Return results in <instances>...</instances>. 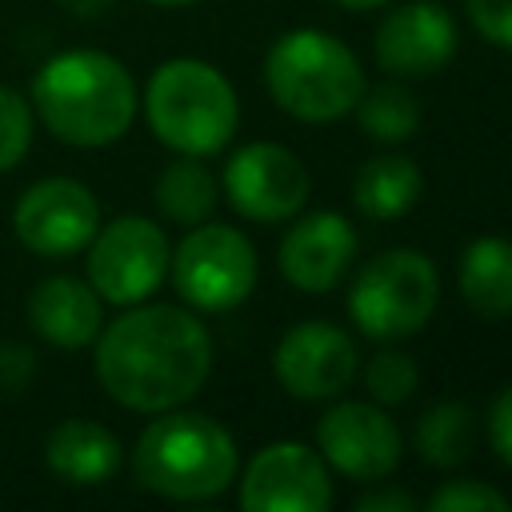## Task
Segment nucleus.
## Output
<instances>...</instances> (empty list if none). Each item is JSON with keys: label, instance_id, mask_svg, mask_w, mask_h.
<instances>
[{"label": "nucleus", "instance_id": "1", "mask_svg": "<svg viewBox=\"0 0 512 512\" xmlns=\"http://www.w3.org/2000/svg\"><path fill=\"white\" fill-rule=\"evenodd\" d=\"M92 344L100 388L132 412L180 408L212 372L208 328L176 304H128Z\"/></svg>", "mask_w": 512, "mask_h": 512}, {"label": "nucleus", "instance_id": "2", "mask_svg": "<svg viewBox=\"0 0 512 512\" xmlns=\"http://www.w3.org/2000/svg\"><path fill=\"white\" fill-rule=\"evenodd\" d=\"M132 72L100 48H68L40 64L32 80L36 120L64 144L104 148L120 140L136 120Z\"/></svg>", "mask_w": 512, "mask_h": 512}, {"label": "nucleus", "instance_id": "3", "mask_svg": "<svg viewBox=\"0 0 512 512\" xmlns=\"http://www.w3.org/2000/svg\"><path fill=\"white\" fill-rule=\"evenodd\" d=\"M236 440L232 432L204 416L168 408L160 412L132 448V472L140 488L168 500H212L236 480Z\"/></svg>", "mask_w": 512, "mask_h": 512}, {"label": "nucleus", "instance_id": "4", "mask_svg": "<svg viewBox=\"0 0 512 512\" xmlns=\"http://www.w3.org/2000/svg\"><path fill=\"white\" fill-rule=\"evenodd\" d=\"M144 116L160 144L180 156L220 152L240 120L236 88L220 68L196 56L164 60L144 88Z\"/></svg>", "mask_w": 512, "mask_h": 512}, {"label": "nucleus", "instance_id": "5", "mask_svg": "<svg viewBox=\"0 0 512 512\" xmlns=\"http://www.w3.org/2000/svg\"><path fill=\"white\" fill-rule=\"evenodd\" d=\"M264 84L276 108L288 116L304 124H328L356 108L364 92V68L344 40L320 28H292L264 56Z\"/></svg>", "mask_w": 512, "mask_h": 512}, {"label": "nucleus", "instance_id": "6", "mask_svg": "<svg viewBox=\"0 0 512 512\" xmlns=\"http://www.w3.org/2000/svg\"><path fill=\"white\" fill-rule=\"evenodd\" d=\"M436 300V264L416 248H388L356 272L348 288V316L372 340H404L432 320Z\"/></svg>", "mask_w": 512, "mask_h": 512}, {"label": "nucleus", "instance_id": "7", "mask_svg": "<svg viewBox=\"0 0 512 512\" xmlns=\"http://www.w3.org/2000/svg\"><path fill=\"white\" fill-rule=\"evenodd\" d=\"M168 268L180 300H188L200 312H228L244 304L260 276L252 240L240 228L208 220L192 224V232L176 244Z\"/></svg>", "mask_w": 512, "mask_h": 512}, {"label": "nucleus", "instance_id": "8", "mask_svg": "<svg viewBox=\"0 0 512 512\" xmlns=\"http://www.w3.org/2000/svg\"><path fill=\"white\" fill-rule=\"evenodd\" d=\"M168 236L148 216H116L88 240V284L108 304H140L168 276Z\"/></svg>", "mask_w": 512, "mask_h": 512}, {"label": "nucleus", "instance_id": "9", "mask_svg": "<svg viewBox=\"0 0 512 512\" xmlns=\"http://www.w3.org/2000/svg\"><path fill=\"white\" fill-rule=\"evenodd\" d=\"M96 228H100V204L92 188L72 176L36 180L32 188L20 192L12 208L16 240L44 260H64L84 252Z\"/></svg>", "mask_w": 512, "mask_h": 512}, {"label": "nucleus", "instance_id": "10", "mask_svg": "<svg viewBox=\"0 0 512 512\" xmlns=\"http://www.w3.org/2000/svg\"><path fill=\"white\" fill-rule=\"evenodd\" d=\"M308 188H312V180H308V168L300 164V156L272 140L244 144L224 164L228 204L256 224L292 220L304 208Z\"/></svg>", "mask_w": 512, "mask_h": 512}, {"label": "nucleus", "instance_id": "11", "mask_svg": "<svg viewBox=\"0 0 512 512\" xmlns=\"http://www.w3.org/2000/svg\"><path fill=\"white\" fill-rule=\"evenodd\" d=\"M328 504V464L300 440H276L260 448L240 476V508L248 512H324Z\"/></svg>", "mask_w": 512, "mask_h": 512}, {"label": "nucleus", "instance_id": "12", "mask_svg": "<svg viewBox=\"0 0 512 512\" xmlns=\"http://www.w3.org/2000/svg\"><path fill=\"white\" fill-rule=\"evenodd\" d=\"M316 448H320L324 464H332L340 476L376 484V480L396 472L404 440H400L396 420L376 400L372 404L344 400L320 416Z\"/></svg>", "mask_w": 512, "mask_h": 512}, {"label": "nucleus", "instance_id": "13", "mask_svg": "<svg viewBox=\"0 0 512 512\" xmlns=\"http://www.w3.org/2000/svg\"><path fill=\"white\" fill-rule=\"evenodd\" d=\"M360 356L344 328L328 320H304L288 328L272 352L280 388L296 400H332L356 380Z\"/></svg>", "mask_w": 512, "mask_h": 512}, {"label": "nucleus", "instance_id": "14", "mask_svg": "<svg viewBox=\"0 0 512 512\" xmlns=\"http://www.w3.org/2000/svg\"><path fill=\"white\" fill-rule=\"evenodd\" d=\"M456 44H460L456 20L440 4L412 0L384 16L372 52L376 64L392 76H432L456 56Z\"/></svg>", "mask_w": 512, "mask_h": 512}, {"label": "nucleus", "instance_id": "15", "mask_svg": "<svg viewBox=\"0 0 512 512\" xmlns=\"http://www.w3.org/2000/svg\"><path fill=\"white\" fill-rule=\"evenodd\" d=\"M356 256V228L340 212H308L280 240V276L300 292L336 288Z\"/></svg>", "mask_w": 512, "mask_h": 512}, {"label": "nucleus", "instance_id": "16", "mask_svg": "<svg viewBox=\"0 0 512 512\" xmlns=\"http://www.w3.org/2000/svg\"><path fill=\"white\" fill-rule=\"evenodd\" d=\"M28 324L56 348H88L104 328V300L80 276H48L28 296Z\"/></svg>", "mask_w": 512, "mask_h": 512}, {"label": "nucleus", "instance_id": "17", "mask_svg": "<svg viewBox=\"0 0 512 512\" xmlns=\"http://www.w3.org/2000/svg\"><path fill=\"white\" fill-rule=\"evenodd\" d=\"M44 464L64 480V484H104L116 476V468L124 464V448L116 440L112 428L96 424V420H60L48 440H44Z\"/></svg>", "mask_w": 512, "mask_h": 512}, {"label": "nucleus", "instance_id": "18", "mask_svg": "<svg viewBox=\"0 0 512 512\" xmlns=\"http://www.w3.org/2000/svg\"><path fill=\"white\" fill-rule=\"evenodd\" d=\"M456 288L476 316L484 320L512 316V240L508 236L468 240L456 264Z\"/></svg>", "mask_w": 512, "mask_h": 512}, {"label": "nucleus", "instance_id": "19", "mask_svg": "<svg viewBox=\"0 0 512 512\" xmlns=\"http://www.w3.org/2000/svg\"><path fill=\"white\" fill-rule=\"evenodd\" d=\"M424 192V176L412 156H372L352 176V204L368 220H400Z\"/></svg>", "mask_w": 512, "mask_h": 512}, {"label": "nucleus", "instance_id": "20", "mask_svg": "<svg viewBox=\"0 0 512 512\" xmlns=\"http://www.w3.org/2000/svg\"><path fill=\"white\" fill-rule=\"evenodd\" d=\"M216 200H220L216 176L208 172V164L200 156H180L156 176V208L172 224H188L192 228V224L208 220Z\"/></svg>", "mask_w": 512, "mask_h": 512}, {"label": "nucleus", "instance_id": "21", "mask_svg": "<svg viewBox=\"0 0 512 512\" xmlns=\"http://www.w3.org/2000/svg\"><path fill=\"white\" fill-rule=\"evenodd\" d=\"M412 440H416V452L432 468H452V464L468 460V452L476 444V412L460 400H440L416 420Z\"/></svg>", "mask_w": 512, "mask_h": 512}, {"label": "nucleus", "instance_id": "22", "mask_svg": "<svg viewBox=\"0 0 512 512\" xmlns=\"http://www.w3.org/2000/svg\"><path fill=\"white\" fill-rule=\"evenodd\" d=\"M356 120H360L364 136H372L380 144H400V140L416 136V128H420V100L404 84H392V80H384L376 88L364 84V92L356 100Z\"/></svg>", "mask_w": 512, "mask_h": 512}, {"label": "nucleus", "instance_id": "23", "mask_svg": "<svg viewBox=\"0 0 512 512\" xmlns=\"http://www.w3.org/2000/svg\"><path fill=\"white\" fill-rule=\"evenodd\" d=\"M416 384H420V368L408 352H376L364 368V388L380 408H396L412 400Z\"/></svg>", "mask_w": 512, "mask_h": 512}, {"label": "nucleus", "instance_id": "24", "mask_svg": "<svg viewBox=\"0 0 512 512\" xmlns=\"http://www.w3.org/2000/svg\"><path fill=\"white\" fill-rule=\"evenodd\" d=\"M32 128H36L32 100H24L16 88L0 84V172H12L28 156Z\"/></svg>", "mask_w": 512, "mask_h": 512}, {"label": "nucleus", "instance_id": "25", "mask_svg": "<svg viewBox=\"0 0 512 512\" xmlns=\"http://www.w3.org/2000/svg\"><path fill=\"white\" fill-rule=\"evenodd\" d=\"M428 508L432 512H480V508L504 512L508 496L492 484H480V480H448L428 496Z\"/></svg>", "mask_w": 512, "mask_h": 512}, {"label": "nucleus", "instance_id": "26", "mask_svg": "<svg viewBox=\"0 0 512 512\" xmlns=\"http://www.w3.org/2000/svg\"><path fill=\"white\" fill-rule=\"evenodd\" d=\"M468 20L484 40L512 48V0H468Z\"/></svg>", "mask_w": 512, "mask_h": 512}, {"label": "nucleus", "instance_id": "27", "mask_svg": "<svg viewBox=\"0 0 512 512\" xmlns=\"http://www.w3.org/2000/svg\"><path fill=\"white\" fill-rule=\"evenodd\" d=\"M488 444L500 456V464L512 468V384L500 388L488 408Z\"/></svg>", "mask_w": 512, "mask_h": 512}, {"label": "nucleus", "instance_id": "28", "mask_svg": "<svg viewBox=\"0 0 512 512\" xmlns=\"http://www.w3.org/2000/svg\"><path fill=\"white\" fill-rule=\"evenodd\" d=\"M32 376V348L24 344H0V384L20 388Z\"/></svg>", "mask_w": 512, "mask_h": 512}, {"label": "nucleus", "instance_id": "29", "mask_svg": "<svg viewBox=\"0 0 512 512\" xmlns=\"http://www.w3.org/2000/svg\"><path fill=\"white\" fill-rule=\"evenodd\" d=\"M360 512H412L416 508V496L400 492V488H376V492H364L356 500Z\"/></svg>", "mask_w": 512, "mask_h": 512}, {"label": "nucleus", "instance_id": "30", "mask_svg": "<svg viewBox=\"0 0 512 512\" xmlns=\"http://www.w3.org/2000/svg\"><path fill=\"white\" fill-rule=\"evenodd\" d=\"M60 4H64L72 16H100L112 0H60Z\"/></svg>", "mask_w": 512, "mask_h": 512}, {"label": "nucleus", "instance_id": "31", "mask_svg": "<svg viewBox=\"0 0 512 512\" xmlns=\"http://www.w3.org/2000/svg\"><path fill=\"white\" fill-rule=\"evenodd\" d=\"M340 8H356V12H364V8H380L384 0H336Z\"/></svg>", "mask_w": 512, "mask_h": 512}, {"label": "nucleus", "instance_id": "32", "mask_svg": "<svg viewBox=\"0 0 512 512\" xmlns=\"http://www.w3.org/2000/svg\"><path fill=\"white\" fill-rule=\"evenodd\" d=\"M148 4H156V8H184V4H196V0H148Z\"/></svg>", "mask_w": 512, "mask_h": 512}]
</instances>
